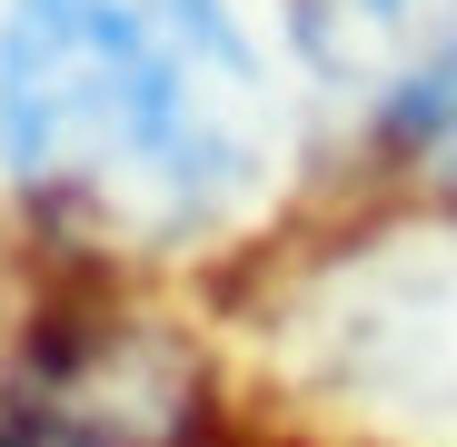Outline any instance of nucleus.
<instances>
[{"instance_id": "1", "label": "nucleus", "mask_w": 457, "mask_h": 447, "mask_svg": "<svg viewBox=\"0 0 457 447\" xmlns=\"http://www.w3.org/2000/svg\"><path fill=\"white\" fill-rule=\"evenodd\" d=\"M0 160L100 249H189L278 170V90L228 0H11Z\"/></svg>"}, {"instance_id": "2", "label": "nucleus", "mask_w": 457, "mask_h": 447, "mask_svg": "<svg viewBox=\"0 0 457 447\" xmlns=\"http://www.w3.org/2000/svg\"><path fill=\"white\" fill-rule=\"evenodd\" d=\"M199 368L129 319H70L0 378V447H189Z\"/></svg>"}, {"instance_id": "3", "label": "nucleus", "mask_w": 457, "mask_h": 447, "mask_svg": "<svg viewBox=\"0 0 457 447\" xmlns=\"http://www.w3.org/2000/svg\"><path fill=\"white\" fill-rule=\"evenodd\" d=\"M447 40H457V0H298V50H309V70L378 129L447 60Z\"/></svg>"}, {"instance_id": "4", "label": "nucleus", "mask_w": 457, "mask_h": 447, "mask_svg": "<svg viewBox=\"0 0 457 447\" xmlns=\"http://www.w3.org/2000/svg\"><path fill=\"white\" fill-rule=\"evenodd\" d=\"M388 139L408 149L428 179H447V189H457V40H447V60L428 70V80L388 110Z\"/></svg>"}]
</instances>
